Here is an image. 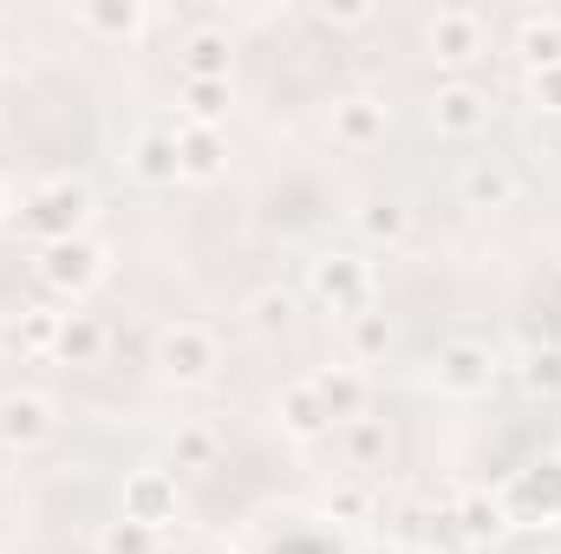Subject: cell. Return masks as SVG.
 <instances>
[{"mask_svg":"<svg viewBox=\"0 0 561 554\" xmlns=\"http://www.w3.org/2000/svg\"><path fill=\"white\" fill-rule=\"evenodd\" d=\"M359 554H399V549L392 542H373V549H359Z\"/></svg>","mask_w":561,"mask_h":554,"instance_id":"35","label":"cell"},{"mask_svg":"<svg viewBox=\"0 0 561 554\" xmlns=\"http://www.w3.org/2000/svg\"><path fill=\"white\" fill-rule=\"evenodd\" d=\"M242 320H249V333H287L294 326V293L287 287H255L242 300Z\"/></svg>","mask_w":561,"mask_h":554,"instance_id":"26","label":"cell"},{"mask_svg":"<svg viewBox=\"0 0 561 554\" xmlns=\"http://www.w3.org/2000/svg\"><path fill=\"white\" fill-rule=\"evenodd\" d=\"M431 385L450 392V399H483V392L496 385V353H490L483 339H450V346H437V359H431Z\"/></svg>","mask_w":561,"mask_h":554,"instance_id":"7","label":"cell"},{"mask_svg":"<svg viewBox=\"0 0 561 554\" xmlns=\"http://www.w3.org/2000/svg\"><path fill=\"white\" fill-rule=\"evenodd\" d=\"M59 326H66V313H53V307H20V313L0 320V353H7V359H53V353H59Z\"/></svg>","mask_w":561,"mask_h":554,"instance_id":"12","label":"cell"},{"mask_svg":"<svg viewBox=\"0 0 561 554\" xmlns=\"http://www.w3.org/2000/svg\"><path fill=\"white\" fill-rule=\"evenodd\" d=\"M176 157H183V183H216L229 170V138L209 125H176Z\"/></svg>","mask_w":561,"mask_h":554,"instance_id":"17","label":"cell"},{"mask_svg":"<svg viewBox=\"0 0 561 554\" xmlns=\"http://www.w3.org/2000/svg\"><path fill=\"white\" fill-rule=\"evenodd\" d=\"M373 242H405V229H412V209L405 203H392V196H373V203H359V216H353Z\"/></svg>","mask_w":561,"mask_h":554,"instance_id":"29","label":"cell"},{"mask_svg":"<svg viewBox=\"0 0 561 554\" xmlns=\"http://www.w3.org/2000/svg\"><path fill=\"white\" fill-rule=\"evenodd\" d=\"M125 163H131V176L150 183V189H170V183H183V157H176V125H144L131 150H125Z\"/></svg>","mask_w":561,"mask_h":554,"instance_id":"13","label":"cell"},{"mask_svg":"<svg viewBox=\"0 0 561 554\" xmlns=\"http://www.w3.org/2000/svg\"><path fill=\"white\" fill-rule=\"evenodd\" d=\"M307 385L320 392V405H327V417H333V424H353V417H366L373 385H366V372H359V366H320Z\"/></svg>","mask_w":561,"mask_h":554,"instance_id":"16","label":"cell"},{"mask_svg":"<svg viewBox=\"0 0 561 554\" xmlns=\"http://www.w3.org/2000/svg\"><path fill=\"white\" fill-rule=\"evenodd\" d=\"M183 79H229V33L196 26L183 39Z\"/></svg>","mask_w":561,"mask_h":554,"instance_id":"24","label":"cell"},{"mask_svg":"<svg viewBox=\"0 0 561 554\" xmlns=\"http://www.w3.org/2000/svg\"><path fill=\"white\" fill-rule=\"evenodd\" d=\"M53 430H59V412H53L46 392H7V399H0V443L33 450V443H46Z\"/></svg>","mask_w":561,"mask_h":554,"instance_id":"14","label":"cell"},{"mask_svg":"<svg viewBox=\"0 0 561 554\" xmlns=\"http://www.w3.org/2000/svg\"><path fill=\"white\" fill-rule=\"evenodd\" d=\"M450 529H457V542L463 549H496L516 522H510V509H503V496H490V489H470V496H457V509H450Z\"/></svg>","mask_w":561,"mask_h":554,"instance_id":"15","label":"cell"},{"mask_svg":"<svg viewBox=\"0 0 561 554\" xmlns=\"http://www.w3.org/2000/svg\"><path fill=\"white\" fill-rule=\"evenodd\" d=\"M72 20H79L92 39H138L144 26H150V13H144L138 0H85Z\"/></svg>","mask_w":561,"mask_h":554,"instance_id":"20","label":"cell"},{"mask_svg":"<svg viewBox=\"0 0 561 554\" xmlns=\"http://www.w3.org/2000/svg\"><path fill=\"white\" fill-rule=\"evenodd\" d=\"M340 430H346V457H353V470H379V463H386V450H392L386 417H353V424H340Z\"/></svg>","mask_w":561,"mask_h":554,"instance_id":"27","label":"cell"},{"mask_svg":"<svg viewBox=\"0 0 561 554\" xmlns=\"http://www.w3.org/2000/svg\"><path fill=\"white\" fill-rule=\"evenodd\" d=\"M529 99H536L542 112H561V66H542V72H529Z\"/></svg>","mask_w":561,"mask_h":554,"instance_id":"33","label":"cell"},{"mask_svg":"<svg viewBox=\"0 0 561 554\" xmlns=\"http://www.w3.org/2000/svg\"><path fill=\"white\" fill-rule=\"evenodd\" d=\"M346 333H353V359H379L386 346H392V320L373 307V313H359V320H346Z\"/></svg>","mask_w":561,"mask_h":554,"instance_id":"31","label":"cell"},{"mask_svg":"<svg viewBox=\"0 0 561 554\" xmlns=\"http://www.w3.org/2000/svg\"><path fill=\"white\" fill-rule=\"evenodd\" d=\"M523 196V176L503 163V157H477L470 170H463V203L470 209H510Z\"/></svg>","mask_w":561,"mask_h":554,"instance_id":"18","label":"cell"},{"mask_svg":"<svg viewBox=\"0 0 561 554\" xmlns=\"http://www.w3.org/2000/svg\"><path fill=\"white\" fill-rule=\"evenodd\" d=\"M0 216H7V189H0Z\"/></svg>","mask_w":561,"mask_h":554,"instance_id":"36","label":"cell"},{"mask_svg":"<svg viewBox=\"0 0 561 554\" xmlns=\"http://www.w3.org/2000/svg\"><path fill=\"white\" fill-rule=\"evenodd\" d=\"M490 118H496V99H490V85H477V79H444V85L431 92V125H437V138H483Z\"/></svg>","mask_w":561,"mask_h":554,"instance_id":"6","label":"cell"},{"mask_svg":"<svg viewBox=\"0 0 561 554\" xmlns=\"http://www.w3.org/2000/svg\"><path fill=\"white\" fill-rule=\"evenodd\" d=\"M216 457H222V437H216L209 424H183L176 443H170V470H176V476H183V470H216Z\"/></svg>","mask_w":561,"mask_h":554,"instance_id":"25","label":"cell"},{"mask_svg":"<svg viewBox=\"0 0 561 554\" xmlns=\"http://www.w3.org/2000/svg\"><path fill=\"white\" fill-rule=\"evenodd\" d=\"M320 20H327V26H366V20H373V7H327Z\"/></svg>","mask_w":561,"mask_h":554,"instance_id":"34","label":"cell"},{"mask_svg":"<svg viewBox=\"0 0 561 554\" xmlns=\"http://www.w3.org/2000/svg\"><path fill=\"white\" fill-rule=\"evenodd\" d=\"M386 131H392V112H386L379 92H346V99H333V143H340V150H373V143H386Z\"/></svg>","mask_w":561,"mask_h":554,"instance_id":"11","label":"cell"},{"mask_svg":"<svg viewBox=\"0 0 561 554\" xmlns=\"http://www.w3.org/2000/svg\"><path fill=\"white\" fill-rule=\"evenodd\" d=\"M516 379H523L529 399H561V346H529Z\"/></svg>","mask_w":561,"mask_h":554,"instance_id":"28","label":"cell"},{"mask_svg":"<svg viewBox=\"0 0 561 554\" xmlns=\"http://www.w3.org/2000/svg\"><path fill=\"white\" fill-rule=\"evenodd\" d=\"M386 542L399 554H437L457 542V529H450V509H431V503H399L392 516H386Z\"/></svg>","mask_w":561,"mask_h":554,"instance_id":"10","label":"cell"},{"mask_svg":"<svg viewBox=\"0 0 561 554\" xmlns=\"http://www.w3.org/2000/svg\"><path fill=\"white\" fill-rule=\"evenodd\" d=\"M307 293L320 307H333L340 320H359V313H373V262H359V255H313L307 262Z\"/></svg>","mask_w":561,"mask_h":554,"instance_id":"2","label":"cell"},{"mask_svg":"<svg viewBox=\"0 0 561 554\" xmlns=\"http://www.w3.org/2000/svg\"><path fill=\"white\" fill-rule=\"evenodd\" d=\"M424 53L437 59V66H477L483 53H490V20L477 13V7H437L431 20H424Z\"/></svg>","mask_w":561,"mask_h":554,"instance_id":"5","label":"cell"},{"mask_svg":"<svg viewBox=\"0 0 561 554\" xmlns=\"http://www.w3.org/2000/svg\"><path fill=\"white\" fill-rule=\"evenodd\" d=\"M280 430L294 437V443H313V437H327L333 430V417H327V405H320V392L307 385V379H294L287 392H280Z\"/></svg>","mask_w":561,"mask_h":554,"instance_id":"19","label":"cell"},{"mask_svg":"<svg viewBox=\"0 0 561 554\" xmlns=\"http://www.w3.org/2000/svg\"><path fill=\"white\" fill-rule=\"evenodd\" d=\"M105 275H112V249H105V242H92V235H72V242L39 249V280H46L53 293H66V300L92 293Z\"/></svg>","mask_w":561,"mask_h":554,"instance_id":"4","label":"cell"},{"mask_svg":"<svg viewBox=\"0 0 561 554\" xmlns=\"http://www.w3.org/2000/svg\"><path fill=\"white\" fill-rule=\"evenodd\" d=\"M176 92H183V125L222 131V118H229V79H176Z\"/></svg>","mask_w":561,"mask_h":554,"instance_id":"21","label":"cell"},{"mask_svg":"<svg viewBox=\"0 0 561 554\" xmlns=\"http://www.w3.org/2000/svg\"><path fill=\"white\" fill-rule=\"evenodd\" d=\"M327 516H340V522H373V516H379V496H373L366 483H340V489L327 496Z\"/></svg>","mask_w":561,"mask_h":554,"instance_id":"32","label":"cell"},{"mask_svg":"<svg viewBox=\"0 0 561 554\" xmlns=\"http://www.w3.org/2000/svg\"><path fill=\"white\" fill-rule=\"evenodd\" d=\"M556 300H561V275H556Z\"/></svg>","mask_w":561,"mask_h":554,"instance_id":"37","label":"cell"},{"mask_svg":"<svg viewBox=\"0 0 561 554\" xmlns=\"http://www.w3.org/2000/svg\"><path fill=\"white\" fill-rule=\"evenodd\" d=\"M216 366H222V346H216V333H209V326L176 320V326H163V333H157V372H163L170 385H209V379H216Z\"/></svg>","mask_w":561,"mask_h":554,"instance_id":"3","label":"cell"},{"mask_svg":"<svg viewBox=\"0 0 561 554\" xmlns=\"http://www.w3.org/2000/svg\"><path fill=\"white\" fill-rule=\"evenodd\" d=\"M125 522H144V529H170L176 522V470L170 463H144L125 476Z\"/></svg>","mask_w":561,"mask_h":554,"instance_id":"9","label":"cell"},{"mask_svg":"<svg viewBox=\"0 0 561 554\" xmlns=\"http://www.w3.org/2000/svg\"><path fill=\"white\" fill-rule=\"evenodd\" d=\"M105 346H112V333H105L99 313H66V326H59V353H53V359H66V366H92Z\"/></svg>","mask_w":561,"mask_h":554,"instance_id":"22","label":"cell"},{"mask_svg":"<svg viewBox=\"0 0 561 554\" xmlns=\"http://www.w3.org/2000/svg\"><path fill=\"white\" fill-rule=\"evenodd\" d=\"M13 222H20V235L39 242V249L72 242V235H85V222H92V183H79V176H46L39 189H26V203H20Z\"/></svg>","mask_w":561,"mask_h":554,"instance_id":"1","label":"cell"},{"mask_svg":"<svg viewBox=\"0 0 561 554\" xmlns=\"http://www.w3.org/2000/svg\"><path fill=\"white\" fill-rule=\"evenodd\" d=\"M99 549L105 554H163V529H144V522H105V535H99Z\"/></svg>","mask_w":561,"mask_h":554,"instance_id":"30","label":"cell"},{"mask_svg":"<svg viewBox=\"0 0 561 554\" xmlns=\"http://www.w3.org/2000/svg\"><path fill=\"white\" fill-rule=\"evenodd\" d=\"M496 496H503L510 522H561V457L523 470V476H510Z\"/></svg>","mask_w":561,"mask_h":554,"instance_id":"8","label":"cell"},{"mask_svg":"<svg viewBox=\"0 0 561 554\" xmlns=\"http://www.w3.org/2000/svg\"><path fill=\"white\" fill-rule=\"evenodd\" d=\"M516 53L529 59V72L561 66V13H523V26H516Z\"/></svg>","mask_w":561,"mask_h":554,"instance_id":"23","label":"cell"}]
</instances>
